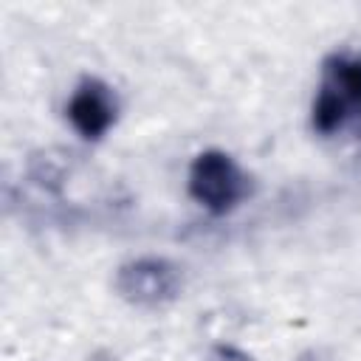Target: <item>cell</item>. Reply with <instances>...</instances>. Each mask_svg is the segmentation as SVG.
Segmentation results:
<instances>
[{
  "instance_id": "4",
  "label": "cell",
  "mask_w": 361,
  "mask_h": 361,
  "mask_svg": "<svg viewBox=\"0 0 361 361\" xmlns=\"http://www.w3.org/2000/svg\"><path fill=\"white\" fill-rule=\"evenodd\" d=\"M116 96L113 90L102 82V79H82L68 102V121L73 124V130L87 138V141H96L102 138L113 121H116Z\"/></svg>"
},
{
  "instance_id": "1",
  "label": "cell",
  "mask_w": 361,
  "mask_h": 361,
  "mask_svg": "<svg viewBox=\"0 0 361 361\" xmlns=\"http://www.w3.org/2000/svg\"><path fill=\"white\" fill-rule=\"evenodd\" d=\"M361 113V56L333 54L322 65V85L313 99V130L333 135Z\"/></svg>"
},
{
  "instance_id": "5",
  "label": "cell",
  "mask_w": 361,
  "mask_h": 361,
  "mask_svg": "<svg viewBox=\"0 0 361 361\" xmlns=\"http://www.w3.org/2000/svg\"><path fill=\"white\" fill-rule=\"evenodd\" d=\"M209 361H251V355H245V353H243V350H237V347L220 344V347H214V350H212Z\"/></svg>"
},
{
  "instance_id": "2",
  "label": "cell",
  "mask_w": 361,
  "mask_h": 361,
  "mask_svg": "<svg viewBox=\"0 0 361 361\" xmlns=\"http://www.w3.org/2000/svg\"><path fill=\"white\" fill-rule=\"evenodd\" d=\"M189 195L212 214H228L248 195V175L223 149L200 152L189 166Z\"/></svg>"
},
{
  "instance_id": "3",
  "label": "cell",
  "mask_w": 361,
  "mask_h": 361,
  "mask_svg": "<svg viewBox=\"0 0 361 361\" xmlns=\"http://www.w3.org/2000/svg\"><path fill=\"white\" fill-rule=\"evenodd\" d=\"M180 271L169 259L161 257H141L124 262L116 274V290L135 307H164L178 299L180 293Z\"/></svg>"
},
{
  "instance_id": "6",
  "label": "cell",
  "mask_w": 361,
  "mask_h": 361,
  "mask_svg": "<svg viewBox=\"0 0 361 361\" xmlns=\"http://www.w3.org/2000/svg\"><path fill=\"white\" fill-rule=\"evenodd\" d=\"M353 127H355V133H358V135H361V113H358V116H355V121H353Z\"/></svg>"
}]
</instances>
